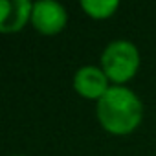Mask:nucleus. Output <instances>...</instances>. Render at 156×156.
I'll use <instances>...</instances> for the list:
<instances>
[{"mask_svg":"<svg viewBox=\"0 0 156 156\" xmlns=\"http://www.w3.org/2000/svg\"><path fill=\"white\" fill-rule=\"evenodd\" d=\"M96 116L99 125L108 134L127 136L140 127L143 118V105L130 88L112 85L96 103Z\"/></svg>","mask_w":156,"mask_h":156,"instance_id":"f257e3e1","label":"nucleus"},{"mask_svg":"<svg viewBox=\"0 0 156 156\" xmlns=\"http://www.w3.org/2000/svg\"><path fill=\"white\" fill-rule=\"evenodd\" d=\"M99 61L108 81L118 87H125V83L132 79L140 68V51L134 42L118 39L107 44Z\"/></svg>","mask_w":156,"mask_h":156,"instance_id":"f03ea898","label":"nucleus"},{"mask_svg":"<svg viewBox=\"0 0 156 156\" xmlns=\"http://www.w3.org/2000/svg\"><path fill=\"white\" fill-rule=\"evenodd\" d=\"M68 15L62 4L53 0H39L33 2L31 24L41 35H57L64 30Z\"/></svg>","mask_w":156,"mask_h":156,"instance_id":"7ed1b4c3","label":"nucleus"},{"mask_svg":"<svg viewBox=\"0 0 156 156\" xmlns=\"http://www.w3.org/2000/svg\"><path fill=\"white\" fill-rule=\"evenodd\" d=\"M108 77L101 70V66H81L73 75V90L85 99H94L96 103L107 94L112 87L108 85Z\"/></svg>","mask_w":156,"mask_h":156,"instance_id":"20e7f679","label":"nucleus"},{"mask_svg":"<svg viewBox=\"0 0 156 156\" xmlns=\"http://www.w3.org/2000/svg\"><path fill=\"white\" fill-rule=\"evenodd\" d=\"M33 13V2L30 0H0V31L19 33Z\"/></svg>","mask_w":156,"mask_h":156,"instance_id":"39448f33","label":"nucleus"},{"mask_svg":"<svg viewBox=\"0 0 156 156\" xmlns=\"http://www.w3.org/2000/svg\"><path fill=\"white\" fill-rule=\"evenodd\" d=\"M119 4L118 0H83L81 2V9L96 20H105L110 19L116 11H118Z\"/></svg>","mask_w":156,"mask_h":156,"instance_id":"423d86ee","label":"nucleus"},{"mask_svg":"<svg viewBox=\"0 0 156 156\" xmlns=\"http://www.w3.org/2000/svg\"><path fill=\"white\" fill-rule=\"evenodd\" d=\"M17 156H20V154H17Z\"/></svg>","mask_w":156,"mask_h":156,"instance_id":"0eeeda50","label":"nucleus"}]
</instances>
